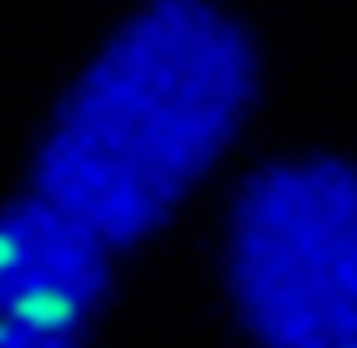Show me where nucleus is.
Returning a JSON list of instances; mask_svg holds the SVG:
<instances>
[{"label":"nucleus","mask_w":357,"mask_h":348,"mask_svg":"<svg viewBox=\"0 0 357 348\" xmlns=\"http://www.w3.org/2000/svg\"><path fill=\"white\" fill-rule=\"evenodd\" d=\"M253 91L258 54L227 5L145 0L63 91L36 140L32 195L127 249L208 181Z\"/></svg>","instance_id":"obj_1"},{"label":"nucleus","mask_w":357,"mask_h":348,"mask_svg":"<svg viewBox=\"0 0 357 348\" xmlns=\"http://www.w3.org/2000/svg\"><path fill=\"white\" fill-rule=\"evenodd\" d=\"M222 276L258 348H357V167L285 154L227 213Z\"/></svg>","instance_id":"obj_2"},{"label":"nucleus","mask_w":357,"mask_h":348,"mask_svg":"<svg viewBox=\"0 0 357 348\" xmlns=\"http://www.w3.org/2000/svg\"><path fill=\"white\" fill-rule=\"evenodd\" d=\"M109 253L86 227L27 195L0 209V317L77 331L109 294Z\"/></svg>","instance_id":"obj_3"},{"label":"nucleus","mask_w":357,"mask_h":348,"mask_svg":"<svg viewBox=\"0 0 357 348\" xmlns=\"http://www.w3.org/2000/svg\"><path fill=\"white\" fill-rule=\"evenodd\" d=\"M0 348H86L77 331H50V326H27L0 317Z\"/></svg>","instance_id":"obj_4"}]
</instances>
